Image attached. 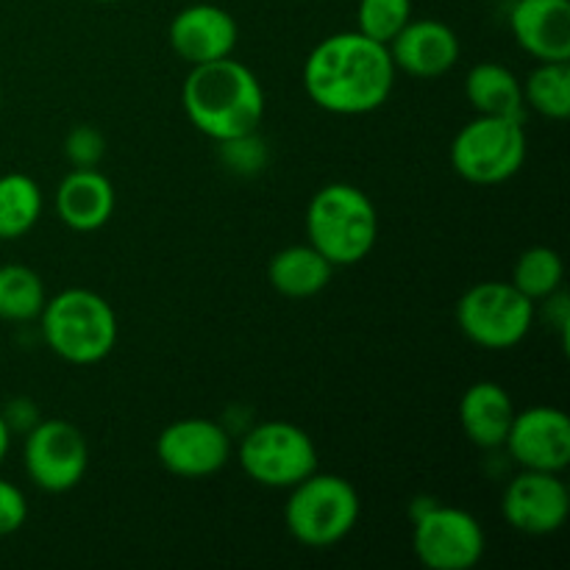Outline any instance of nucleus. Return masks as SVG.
<instances>
[{
	"label": "nucleus",
	"instance_id": "1",
	"mask_svg": "<svg viewBox=\"0 0 570 570\" xmlns=\"http://www.w3.org/2000/svg\"><path fill=\"white\" fill-rule=\"evenodd\" d=\"M387 45L360 31H340L312 48L304 61V89L317 109L360 117L382 109L395 87Z\"/></svg>",
	"mask_w": 570,
	"mask_h": 570
},
{
	"label": "nucleus",
	"instance_id": "2",
	"mask_svg": "<svg viewBox=\"0 0 570 570\" xmlns=\"http://www.w3.org/2000/svg\"><path fill=\"white\" fill-rule=\"evenodd\" d=\"M187 120L217 145L250 137L265 117V89L256 72L234 56L189 67L181 87Z\"/></svg>",
	"mask_w": 570,
	"mask_h": 570
},
{
	"label": "nucleus",
	"instance_id": "3",
	"mask_svg": "<svg viewBox=\"0 0 570 570\" xmlns=\"http://www.w3.org/2000/svg\"><path fill=\"white\" fill-rule=\"evenodd\" d=\"M42 340L59 360L70 365H98L115 351L117 315L109 301L95 289L70 287L45 301L39 312Z\"/></svg>",
	"mask_w": 570,
	"mask_h": 570
},
{
	"label": "nucleus",
	"instance_id": "4",
	"mask_svg": "<svg viewBox=\"0 0 570 570\" xmlns=\"http://www.w3.org/2000/svg\"><path fill=\"white\" fill-rule=\"evenodd\" d=\"M306 237L334 267L360 265L379 239V212L371 195L345 181L321 187L306 209Z\"/></svg>",
	"mask_w": 570,
	"mask_h": 570
},
{
	"label": "nucleus",
	"instance_id": "5",
	"mask_svg": "<svg viewBox=\"0 0 570 570\" xmlns=\"http://www.w3.org/2000/svg\"><path fill=\"white\" fill-rule=\"evenodd\" d=\"M362 501L354 484L337 473H309L289 488L284 523L295 543L304 549H332L356 529Z\"/></svg>",
	"mask_w": 570,
	"mask_h": 570
},
{
	"label": "nucleus",
	"instance_id": "6",
	"mask_svg": "<svg viewBox=\"0 0 570 570\" xmlns=\"http://www.w3.org/2000/svg\"><path fill=\"white\" fill-rule=\"evenodd\" d=\"M527 128L515 117L476 115L456 131L449 159L456 176L479 187H495L521 173L527 161Z\"/></svg>",
	"mask_w": 570,
	"mask_h": 570
},
{
	"label": "nucleus",
	"instance_id": "7",
	"mask_svg": "<svg viewBox=\"0 0 570 570\" xmlns=\"http://www.w3.org/2000/svg\"><path fill=\"white\" fill-rule=\"evenodd\" d=\"M239 468L267 490H289L317 471V445L301 426L287 421L256 423L237 449Z\"/></svg>",
	"mask_w": 570,
	"mask_h": 570
},
{
	"label": "nucleus",
	"instance_id": "8",
	"mask_svg": "<svg viewBox=\"0 0 570 570\" xmlns=\"http://www.w3.org/2000/svg\"><path fill=\"white\" fill-rule=\"evenodd\" d=\"M456 326L479 348L510 351L532 332L534 301L512 282L473 284L456 301Z\"/></svg>",
	"mask_w": 570,
	"mask_h": 570
},
{
	"label": "nucleus",
	"instance_id": "9",
	"mask_svg": "<svg viewBox=\"0 0 570 570\" xmlns=\"http://www.w3.org/2000/svg\"><path fill=\"white\" fill-rule=\"evenodd\" d=\"M488 538L468 510L429 504L412 523V551L429 570H471L482 562Z\"/></svg>",
	"mask_w": 570,
	"mask_h": 570
},
{
	"label": "nucleus",
	"instance_id": "10",
	"mask_svg": "<svg viewBox=\"0 0 570 570\" xmlns=\"http://www.w3.org/2000/svg\"><path fill=\"white\" fill-rule=\"evenodd\" d=\"M22 468L33 488L45 493H70L83 482L89 468L87 438L70 421H37L26 432Z\"/></svg>",
	"mask_w": 570,
	"mask_h": 570
},
{
	"label": "nucleus",
	"instance_id": "11",
	"mask_svg": "<svg viewBox=\"0 0 570 570\" xmlns=\"http://www.w3.org/2000/svg\"><path fill=\"white\" fill-rule=\"evenodd\" d=\"M232 434L209 417H181L156 438V460L178 479H209L228 465Z\"/></svg>",
	"mask_w": 570,
	"mask_h": 570
},
{
	"label": "nucleus",
	"instance_id": "12",
	"mask_svg": "<svg viewBox=\"0 0 570 570\" xmlns=\"http://www.w3.org/2000/svg\"><path fill=\"white\" fill-rule=\"evenodd\" d=\"M504 521L527 538H549L566 527L570 493L560 473L521 471L501 499Z\"/></svg>",
	"mask_w": 570,
	"mask_h": 570
},
{
	"label": "nucleus",
	"instance_id": "13",
	"mask_svg": "<svg viewBox=\"0 0 570 570\" xmlns=\"http://www.w3.org/2000/svg\"><path fill=\"white\" fill-rule=\"evenodd\" d=\"M504 449L521 471L562 473L570 465V417L546 404L515 410Z\"/></svg>",
	"mask_w": 570,
	"mask_h": 570
},
{
	"label": "nucleus",
	"instance_id": "14",
	"mask_svg": "<svg viewBox=\"0 0 570 570\" xmlns=\"http://www.w3.org/2000/svg\"><path fill=\"white\" fill-rule=\"evenodd\" d=\"M170 48L189 67L234 56L239 39V26L226 9L215 3L184 6L167 28Z\"/></svg>",
	"mask_w": 570,
	"mask_h": 570
},
{
	"label": "nucleus",
	"instance_id": "15",
	"mask_svg": "<svg viewBox=\"0 0 570 570\" xmlns=\"http://www.w3.org/2000/svg\"><path fill=\"white\" fill-rule=\"evenodd\" d=\"M387 48L395 70L421 78V81L445 76L460 61L462 53L454 28L440 20H429V17H423V20L412 17Z\"/></svg>",
	"mask_w": 570,
	"mask_h": 570
},
{
	"label": "nucleus",
	"instance_id": "16",
	"mask_svg": "<svg viewBox=\"0 0 570 570\" xmlns=\"http://www.w3.org/2000/svg\"><path fill=\"white\" fill-rule=\"evenodd\" d=\"M510 31L538 61H570V0H515Z\"/></svg>",
	"mask_w": 570,
	"mask_h": 570
},
{
	"label": "nucleus",
	"instance_id": "17",
	"mask_svg": "<svg viewBox=\"0 0 570 570\" xmlns=\"http://www.w3.org/2000/svg\"><path fill=\"white\" fill-rule=\"evenodd\" d=\"M115 184L98 167H72L56 189V215L78 234L104 228L115 215Z\"/></svg>",
	"mask_w": 570,
	"mask_h": 570
},
{
	"label": "nucleus",
	"instance_id": "18",
	"mask_svg": "<svg viewBox=\"0 0 570 570\" xmlns=\"http://www.w3.org/2000/svg\"><path fill=\"white\" fill-rule=\"evenodd\" d=\"M515 404L499 382H476L460 399V426L476 449H504Z\"/></svg>",
	"mask_w": 570,
	"mask_h": 570
},
{
	"label": "nucleus",
	"instance_id": "19",
	"mask_svg": "<svg viewBox=\"0 0 570 570\" xmlns=\"http://www.w3.org/2000/svg\"><path fill=\"white\" fill-rule=\"evenodd\" d=\"M334 265L315 245H287L273 254L267 265V282L284 298H312L332 282Z\"/></svg>",
	"mask_w": 570,
	"mask_h": 570
},
{
	"label": "nucleus",
	"instance_id": "20",
	"mask_svg": "<svg viewBox=\"0 0 570 570\" xmlns=\"http://www.w3.org/2000/svg\"><path fill=\"white\" fill-rule=\"evenodd\" d=\"M465 98L476 115L490 117H527L523 83L510 67L495 61H479L465 76Z\"/></svg>",
	"mask_w": 570,
	"mask_h": 570
},
{
	"label": "nucleus",
	"instance_id": "21",
	"mask_svg": "<svg viewBox=\"0 0 570 570\" xmlns=\"http://www.w3.org/2000/svg\"><path fill=\"white\" fill-rule=\"evenodd\" d=\"M42 187L28 173L0 176V239L11 243L31 232L42 217Z\"/></svg>",
	"mask_w": 570,
	"mask_h": 570
},
{
	"label": "nucleus",
	"instance_id": "22",
	"mask_svg": "<svg viewBox=\"0 0 570 570\" xmlns=\"http://www.w3.org/2000/svg\"><path fill=\"white\" fill-rule=\"evenodd\" d=\"M523 83V104L546 120H568L570 115V61H538Z\"/></svg>",
	"mask_w": 570,
	"mask_h": 570
},
{
	"label": "nucleus",
	"instance_id": "23",
	"mask_svg": "<svg viewBox=\"0 0 570 570\" xmlns=\"http://www.w3.org/2000/svg\"><path fill=\"white\" fill-rule=\"evenodd\" d=\"M45 282L28 265H0V321L31 323L42 312Z\"/></svg>",
	"mask_w": 570,
	"mask_h": 570
},
{
	"label": "nucleus",
	"instance_id": "24",
	"mask_svg": "<svg viewBox=\"0 0 570 570\" xmlns=\"http://www.w3.org/2000/svg\"><path fill=\"white\" fill-rule=\"evenodd\" d=\"M562 278H566V267H562V256L549 245H534L518 256L515 267H512V284L527 295L529 301H549L551 295L560 293Z\"/></svg>",
	"mask_w": 570,
	"mask_h": 570
},
{
	"label": "nucleus",
	"instance_id": "25",
	"mask_svg": "<svg viewBox=\"0 0 570 570\" xmlns=\"http://www.w3.org/2000/svg\"><path fill=\"white\" fill-rule=\"evenodd\" d=\"M410 20L412 0H360L356 6V31L382 45L393 42Z\"/></svg>",
	"mask_w": 570,
	"mask_h": 570
},
{
	"label": "nucleus",
	"instance_id": "26",
	"mask_svg": "<svg viewBox=\"0 0 570 570\" xmlns=\"http://www.w3.org/2000/svg\"><path fill=\"white\" fill-rule=\"evenodd\" d=\"M65 154L72 167H98L106 156V137L95 126H76L67 134Z\"/></svg>",
	"mask_w": 570,
	"mask_h": 570
},
{
	"label": "nucleus",
	"instance_id": "27",
	"mask_svg": "<svg viewBox=\"0 0 570 570\" xmlns=\"http://www.w3.org/2000/svg\"><path fill=\"white\" fill-rule=\"evenodd\" d=\"M28 521V499L14 482L0 479V538L20 532Z\"/></svg>",
	"mask_w": 570,
	"mask_h": 570
},
{
	"label": "nucleus",
	"instance_id": "28",
	"mask_svg": "<svg viewBox=\"0 0 570 570\" xmlns=\"http://www.w3.org/2000/svg\"><path fill=\"white\" fill-rule=\"evenodd\" d=\"M11 426L9 423H6V417H3V412H0V465H3V460H6V454H9V449H11Z\"/></svg>",
	"mask_w": 570,
	"mask_h": 570
},
{
	"label": "nucleus",
	"instance_id": "29",
	"mask_svg": "<svg viewBox=\"0 0 570 570\" xmlns=\"http://www.w3.org/2000/svg\"><path fill=\"white\" fill-rule=\"evenodd\" d=\"M92 3H117V0H92Z\"/></svg>",
	"mask_w": 570,
	"mask_h": 570
},
{
	"label": "nucleus",
	"instance_id": "30",
	"mask_svg": "<svg viewBox=\"0 0 570 570\" xmlns=\"http://www.w3.org/2000/svg\"><path fill=\"white\" fill-rule=\"evenodd\" d=\"M0 104H3V95H0Z\"/></svg>",
	"mask_w": 570,
	"mask_h": 570
}]
</instances>
